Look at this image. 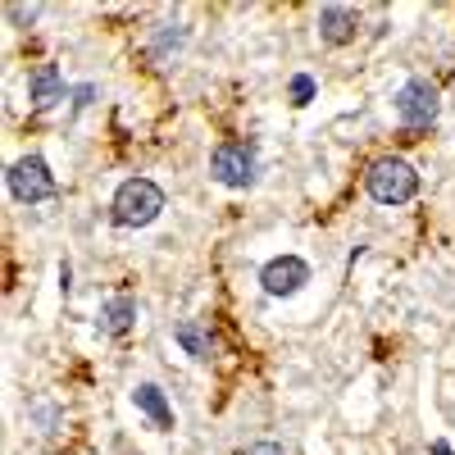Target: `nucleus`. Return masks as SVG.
I'll list each match as a JSON object with an SVG mask.
<instances>
[{
    "label": "nucleus",
    "instance_id": "nucleus-1",
    "mask_svg": "<svg viewBox=\"0 0 455 455\" xmlns=\"http://www.w3.org/2000/svg\"><path fill=\"white\" fill-rule=\"evenodd\" d=\"M364 187L378 205H405V201L419 196V173H414V164L401 160V156H383V160L369 164Z\"/></svg>",
    "mask_w": 455,
    "mask_h": 455
},
{
    "label": "nucleus",
    "instance_id": "nucleus-2",
    "mask_svg": "<svg viewBox=\"0 0 455 455\" xmlns=\"http://www.w3.org/2000/svg\"><path fill=\"white\" fill-rule=\"evenodd\" d=\"M114 223L119 228H146L156 223L160 210H164V187L150 182V178H128L119 192H114Z\"/></svg>",
    "mask_w": 455,
    "mask_h": 455
},
{
    "label": "nucleus",
    "instance_id": "nucleus-3",
    "mask_svg": "<svg viewBox=\"0 0 455 455\" xmlns=\"http://www.w3.org/2000/svg\"><path fill=\"white\" fill-rule=\"evenodd\" d=\"M210 173H214L219 187L242 192V187H251L255 173H259V146L255 141H219L214 156H210Z\"/></svg>",
    "mask_w": 455,
    "mask_h": 455
},
{
    "label": "nucleus",
    "instance_id": "nucleus-4",
    "mask_svg": "<svg viewBox=\"0 0 455 455\" xmlns=\"http://www.w3.org/2000/svg\"><path fill=\"white\" fill-rule=\"evenodd\" d=\"M55 192H60L55 173H51V164H46L42 156H23V160L10 164V196H14L19 205H42V201H51Z\"/></svg>",
    "mask_w": 455,
    "mask_h": 455
},
{
    "label": "nucleus",
    "instance_id": "nucleus-5",
    "mask_svg": "<svg viewBox=\"0 0 455 455\" xmlns=\"http://www.w3.org/2000/svg\"><path fill=\"white\" fill-rule=\"evenodd\" d=\"M396 119L410 128V132H419V128H433L437 119V109H442V96H437V83L428 78H410L396 96Z\"/></svg>",
    "mask_w": 455,
    "mask_h": 455
},
{
    "label": "nucleus",
    "instance_id": "nucleus-6",
    "mask_svg": "<svg viewBox=\"0 0 455 455\" xmlns=\"http://www.w3.org/2000/svg\"><path fill=\"white\" fill-rule=\"evenodd\" d=\"M306 283H310V264L300 255H278L259 269V287L269 296H296Z\"/></svg>",
    "mask_w": 455,
    "mask_h": 455
},
{
    "label": "nucleus",
    "instance_id": "nucleus-7",
    "mask_svg": "<svg viewBox=\"0 0 455 455\" xmlns=\"http://www.w3.org/2000/svg\"><path fill=\"white\" fill-rule=\"evenodd\" d=\"M360 32V10L351 5H323L319 10V36L328 46H351Z\"/></svg>",
    "mask_w": 455,
    "mask_h": 455
},
{
    "label": "nucleus",
    "instance_id": "nucleus-8",
    "mask_svg": "<svg viewBox=\"0 0 455 455\" xmlns=\"http://www.w3.org/2000/svg\"><path fill=\"white\" fill-rule=\"evenodd\" d=\"M64 73H60V64H36L32 73H28V100H32V109H51V105H60L64 100Z\"/></svg>",
    "mask_w": 455,
    "mask_h": 455
},
{
    "label": "nucleus",
    "instance_id": "nucleus-9",
    "mask_svg": "<svg viewBox=\"0 0 455 455\" xmlns=\"http://www.w3.org/2000/svg\"><path fill=\"white\" fill-rule=\"evenodd\" d=\"M132 405H137V410H141L146 419L160 428V433H169V428H173V405L164 401V392H160L156 383H137V387H132Z\"/></svg>",
    "mask_w": 455,
    "mask_h": 455
},
{
    "label": "nucleus",
    "instance_id": "nucleus-10",
    "mask_svg": "<svg viewBox=\"0 0 455 455\" xmlns=\"http://www.w3.org/2000/svg\"><path fill=\"white\" fill-rule=\"evenodd\" d=\"M132 319H137V300H132V296H114V300H105V306H100L96 328H100L105 337H124V332L132 328Z\"/></svg>",
    "mask_w": 455,
    "mask_h": 455
},
{
    "label": "nucleus",
    "instance_id": "nucleus-11",
    "mask_svg": "<svg viewBox=\"0 0 455 455\" xmlns=\"http://www.w3.org/2000/svg\"><path fill=\"white\" fill-rule=\"evenodd\" d=\"M173 341H178V347L187 351V355H192V360H214V337H210V328L201 323V319H182L178 328H173Z\"/></svg>",
    "mask_w": 455,
    "mask_h": 455
},
{
    "label": "nucleus",
    "instance_id": "nucleus-12",
    "mask_svg": "<svg viewBox=\"0 0 455 455\" xmlns=\"http://www.w3.org/2000/svg\"><path fill=\"white\" fill-rule=\"evenodd\" d=\"M287 92H291V105H310V100H315V92H319V83L310 78V73H296Z\"/></svg>",
    "mask_w": 455,
    "mask_h": 455
},
{
    "label": "nucleus",
    "instance_id": "nucleus-13",
    "mask_svg": "<svg viewBox=\"0 0 455 455\" xmlns=\"http://www.w3.org/2000/svg\"><path fill=\"white\" fill-rule=\"evenodd\" d=\"M169 46H182V28L169 32V23H160V32H156V51H169Z\"/></svg>",
    "mask_w": 455,
    "mask_h": 455
},
{
    "label": "nucleus",
    "instance_id": "nucleus-14",
    "mask_svg": "<svg viewBox=\"0 0 455 455\" xmlns=\"http://www.w3.org/2000/svg\"><path fill=\"white\" fill-rule=\"evenodd\" d=\"M242 455H287V451H283L278 442H251V446H246Z\"/></svg>",
    "mask_w": 455,
    "mask_h": 455
},
{
    "label": "nucleus",
    "instance_id": "nucleus-15",
    "mask_svg": "<svg viewBox=\"0 0 455 455\" xmlns=\"http://www.w3.org/2000/svg\"><path fill=\"white\" fill-rule=\"evenodd\" d=\"M36 14H42L36 5H28V10H23V5H10V19H14V23H32Z\"/></svg>",
    "mask_w": 455,
    "mask_h": 455
},
{
    "label": "nucleus",
    "instance_id": "nucleus-16",
    "mask_svg": "<svg viewBox=\"0 0 455 455\" xmlns=\"http://www.w3.org/2000/svg\"><path fill=\"white\" fill-rule=\"evenodd\" d=\"M428 455H455V451H451L446 442H433V446H428Z\"/></svg>",
    "mask_w": 455,
    "mask_h": 455
}]
</instances>
